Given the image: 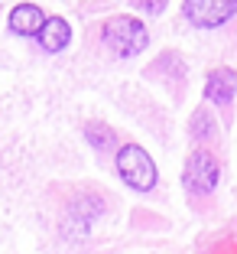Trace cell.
<instances>
[{"label":"cell","instance_id":"2","mask_svg":"<svg viewBox=\"0 0 237 254\" xmlns=\"http://www.w3.org/2000/svg\"><path fill=\"white\" fill-rule=\"evenodd\" d=\"M117 173H120V180L130 189H137V192H149L156 186V180H159L153 157L143 147H137V143H127V147L117 150Z\"/></svg>","mask_w":237,"mask_h":254},{"label":"cell","instance_id":"7","mask_svg":"<svg viewBox=\"0 0 237 254\" xmlns=\"http://www.w3.org/2000/svg\"><path fill=\"white\" fill-rule=\"evenodd\" d=\"M68 39H72V26H68L62 16L46 20L43 33H39V46H43L46 53H62V49L68 46Z\"/></svg>","mask_w":237,"mask_h":254},{"label":"cell","instance_id":"6","mask_svg":"<svg viewBox=\"0 0 237 254\" xmlns=\"http://www.w3.org/2000/svg\"><path fill=\"white\" fill-rule=\"evenodd\" d=\"M46 26V13L36 3H20V7L10 10V30L20 33V36H39Z\"/></svg>","mask_w":237,"mask_h":254},{"label":"cell","instance_id":"4","mask_svg":"<svg viewBox=\"0 0 237 254\" xmlns=\"http://www.w3.org/2000/svg\"><path fill=\"white\" fill-rule=\"evenodd\" d=\"M182 13L192 26L211 30L237 13V3H231V0H189V3H182Z\"/></svg>","mask_w":237,"mask_h":254},{"label":"cell","instance_id":"1","mask_svg":"<svg viewBox=\"0 0 237 254\" xmlns=\"http://www.w3.org/2000/svg\"><path fill=\"white\" fill-rule=\"evenodd\" d=\"M101 39H104V46H107L114 56L130 59V56H137V53L146 49L149 33H146V26H143L140 20H134V16H114V20L104 23Z\"/></svg>","mask_w":237,"mask_h":254},{"label":"cell","instance_id":"5","mask_svg":"<svg viewBox=\"0 0 237 254\" xmlns=\"http://www.w3.org/2000/svg\"><path fill=\"white\" fill-rule=\"evenodd\" d=\"M234 91H237V75L231 68H215L208 72V82H205V98L218 108H228L234 101Z\"/></svg>","mask_w":237,"mask_h":254},{"label":"cell","instance_id":"10","mask_svg":"<svg viewBox=\"0 0 237 254\" xmlns=\"http://www.w3.org/2000/svg\"><path fill=\"white\" fill-rule=\"evenodd\" d=\"M134 7H137V10H143V13H163L166 3H163V0H156V3H134Z\"/></svg>","mask_w":237,"mask_h":254},{"label":"cell","instance_id":"9","mask_svg":"<svg viewBox=\"0 0 237 254\" xmlns=\"http://www.w3.org/2000/svg\"><path fill=\"white\" fill-rule=\"evenodd\" d=\"M88 140L95 143V150H111L114 147V134H111V127H101V124H88Z\"/></svg>","mask_w":237,"mask_h":254},{"label":"cell","instance_id":"8","mask_svg":"<svg viewBox=\"0 0 237 254\" xmlns=\"http://www.w3.org/2000/svg\"><path fill=\"white\" fill-rule=\"evenodd\" d=\"M215 118H211V114L205 111V108H198V111L192 114V137H198V140H211V137H215Z\"/></svg>","mask_w":237,"mask_h":254},{"label":"cell","instance_id":"3","mask_svg":"<svg viewBox=\"0 0 237 254\" xmlns=\"http://www.w3.org/2000/svg\"><path fill=\"white\" fill-rule=\"evenodd\" d=\"M218 176H221V166H218V157L208 153V150H195L186 163V173H182V183H186L189 192L195 195H208L218 186Z\"/></svg>","mask_w":237,"mask_h":254}]
</instances>
